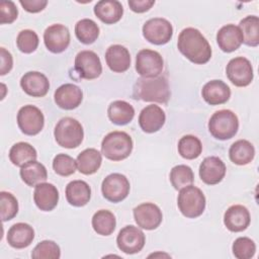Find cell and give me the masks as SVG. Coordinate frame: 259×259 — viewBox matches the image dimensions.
<instances>
[{
  "label": "cell",
  "mask_w": 259,
  "mask_h": 259,
  "mask_svg": "<svg viewBox=\"0 0 259 259\" xmlns=\"http://www.w3.org/2000/svg\"><path fill=\"white\" fill-rule=\"evenodd\" d=\"M204 101L210 105L226 103L231 97L230 87L222 80H211L204 84L201 90Z\"/></svg>",
  "instance_id": "7402d4cb"
},
{
  "label": "cell",
  "mask_w": 259,
  "mask_h": 259,
  "mask_svg": "<svg viewBox=\"0 0 259 259\" xmlns=\"http://www.w3.org/2000/svg\"><path fill=\"white\" fill-rule=\"evenodd\" d=\"M75 71L79 77L86 80L98 78L102 73V65L99 57L92 51H81L75 57Z\"/></svg>",
  "instance_id": "7c38bea8"
},
{
  "label": "cell",
  "mask_w": 259,
  "mask_h": 259,
  "mask_svg": "<svg viewBox=\"0 0 259 259\" xmlns=\"http://www.w3.org/2000/svg\"><path fill=\"white\" fill-rule=\"evenodd\" d=\"M44 42L50 52L54 54L63 53L70 45V31L68 27L60 23L50 25L44 32Z\"/></svg>",
  "instance_id": "9a60e30c"
},
{
  "label": "cell",
  "mask_w": 259,
  "mask_h": 259,
  "mask_svg": "<svg viewBox=\"0 0 259 259\" xmlns=\"http://www.w3.org/2000/svg\"><path fill=\"white\" fill-rule=\"evenodd\" d=\"M177 205L184 217L195 219L204 211L205 196L201 189L190 184L180 189L177 197Z\"/></svg>",
  "instance_id": "8992f818"
},
{
  "label": "cell",
  "mask_w": 259,
  "mask_h": 259,
  "mask_svg": "<svg viewBox=\"0 0 259 259\" xmlns=\"http://www.w3.org/2000/svg\"><path fill=\"white\" fill-rule=\"evenodd\" d=\"M226 165L215 156H209L203 159L199 166V177L205 184L214 185L220 183L226 175Z\"/></svg>",
  "instance_id": "2e32d148"
},
{
  "label": "cell",
  "mask_w": 259,
  "mask_h": 259,
  "mask_svg": "<svg viewBox=\"0 0 259 259\" xmlns=\"http://www.w3.org/2000/svg\"><path fill=\"white\" fill-rule=\"evenodd\" d=\"M94 14L105 24H113L120 20L123 7L117 0H101L94 6Z\"/></svg>",
  "instance_id": "484cf974"
},
{
  "label": "cell",
  "mask_w": 259,
  "mask_h": 259,
  "mask_svg": "<svg viewBox=\"0 0 259 259\" xmlns=\"http://www.w3.org/2000/svg\"><path fill=\"white\" fill-rule=\"evenodd\" d=\"M166 121L164 110L156 105L150 104L142 109L139 115V124L143 132L153 134L162 128Z\"/></svg>",
  "instance_id": "ac0fdd59"
},
{
  "label": "cell",
  "mask_w": 259,
  "mask_h": 259,
  "mask_svg": "<svg viewBox=\"0 0 259 259\" xmlns=\"http://www.w3.org/2000/svg\"><path fill=\"white\" fill-rule=\"evenodd\" d=\"M239 28L243 35V42L249 47L259 45V18L256 15H248L240 21Z\"/></svg>",
  "instance_id": "836d02e7"
},
{
  "label": "cell",
  "mask_w": 259,
  "mask_h": 259,
  "mask_svg": "<svg viewBox=\"0 0 259 259\" xmlns=\"http://www.w3.org/2000/svg\"><path fill=\"white\" fill-rule=\"evenodd\" d=\"M38 36L31 29L21 30L16 37V46L18 50L24 54L33 53L38 47Z\"/></svg>",
  "instance_id": "60d3db41"
},
{
  "label": "cell",
  "mask_w": 259,
  "mask_h": 259,
  "mask_svg": "<svg viewBox=\"0 0 259 259\" xmlns=\"http://www.w3.org/2000/svg\"><path fill=\"white\" fill-rule=\"evenodd\" d=\"M78 171L84 175H91L98 171L102 163L101 153L94 149L88 148L82 151L76 159Z\"/></svg>",
  "instance_id": "83f0119b"
},
{
  "label": "cell",
  "mask_w": 259,
  "mask_h": 259,
  "mask_svg": "<svg viewBox=\"0 0 259 259\" xmlns=\"http://www.w3.org/2000/svg\"><path fill=\"white\" fill-rule=\"evenodd\" d=\"M54 136L59 146L66 149H74L81 145L84 131L77 119L67 116L58 121L54 130Z\"/></svg>",
  "instance_id": "277c9868"
},
{
  "label": "cell",
  "mask_w": 259,
  "mask_h": 259,
  "mask_svg": "<svg viewBox=\"0 0 259 259\" xmlns=\"http://www.w3.org/2000/svg\"><path fill=\"white\" fill-rule=\"evenodd\" d=\"M143 35L149 42L162 46L170 41L172 38L173 26L170 21L165 18H151L143 25Z\"/></svg>",
  "instance_id": "ba28073f"
},
{
  "label": "cell",
  "mask_w": 259,
  "mask_h": 259,
  "mask_svg": "<svg viewBox=\"0 0 259 259\" xmlns=\"http://www.w3.org/2000/svg\"><path fill=\"white\" fill-rule=\"evenodd\" d=\"M61 257V249L57 243L51 240L39 242L31 252L33 259H59Z\"/></svg>",
  "instance_id": "74e56055"
},
{
  "label": "cell",
  "mask_w": 259,
  "mask_h": 259,
  "mask_svg": "<svg viewBox=\"0 0 259 259\" xmlns=\"http://www.w3.org/2000/svg\"><path fill=\"white\" fill-rule=\"evenodd\" d=\"M36 150L28 143L19 142L14 144L9 151L10 162L18 167H22L24 164L36 160Z\"/></svg>",
  "instance_id": "1f68e13d"
},
{
  "label": "cell",
  "mask_w": 259,
  "mask_h": 259,
  "mask_svg": "<svg viewBox=\"0 0 259 259\" xmlns=\"http://www.w3.org/2000/svg\"><path fill=\"white\" fill-rule=\"evenodd\" d=\"M75 34L84 45L93 44L99 36V26L90 18H83L75 25Z\"/></svg>",
  "instance_id": "e575fe53"
},
{
  "label": "cell",
  "mask_w": 259,
  "mask_h": 259,
  "mask_svg": "<svg viewBox=\"0 0 259 259\" xmlns=\"http://www.w3.org/2000/svg\"><path fill=\"white\" fill-rule=\"evenodd\" d=\"M22 90L32 97H44L50 89V82L46 75L37 71H29L20 79Z\"/></svg>",
  "instance_id": "d6986e66"
},
{
  "label": "cell",
  "mask_w": 259,
  "mask_h": 259,
  "mask_svg": "<svg viewBox=\"0 0 259 259\" xmlns=\"http://www.w3.org/2000/svg\"><path fill=\"white\" fill-rule=\"evenodd\" d=\"M19 174L22 181L31 187H35L37 184L45 182L48 178L46 167L36 160L30 161L20 167Z\"/></svg>",
  "instance_id": "f546056e"
},
{
  "label": "cell",
  "mask_w": 259,
  "mask_h": 259,
  "mask_svg": "<svg viewBox=\"0 0 259 259\" xmlns=\"http://www.w3.org/2000/svg\"><path fill=\"white\" fill-rule=\"evenodd\" d=\"M35 205L42 211L53 210L59 201V191L52 183L42 182L35 186L33 192Z\"/></svg>",
  "instance_id": "44dd1931"
},
{
  "label": "cell",
  "mask_w": 259,
  "mask_h": 259,
  "mask_svg": "<svg viewBox=\"0 0 259 259\" xmlns=\"http://www.w3.org/2000/svg\"><path fill=\"white\" fill-rule=\"evenodd\" d=\"M133 98L146 102L167 103L171 96L169 83L166 77H141L133 87Z\"/></svg>",
  "instance_id": "7a4b0ae2"
},
{
  "label": "cell",
  "mask_w": 259,
  "mask_h": 259,
  "mask_svg": "<svg viewBox=\"0 0 259 259\" xmlns=\"http://www.w3.org/2000/svg\"><path fill=\"white\" fill-rule=\"evenodd\" d=\"M164 68L162 56L153 50H141L136 57V70L144 78H154L160 76Z\"/></svg>",
  "instance_id": "9c48e42d"
},
{
  "label": "cell",
  "mask_w": 259,
  "mask_h": 259,
  "mask_svg": "<svg viewBox=\"0 0 259 259\" xmlns=\"http://www.w3.org/2000/svg\"><path fill=\"white\" fill-rule=\"evenodd\" d=\"M107 115L112 123L124 125L133 120L135 116V108L124 100H115L109 104Z\"/></svg>",
  "instance_id": "f1b7e54d"
},
{
  "label": "cell",
  "mask_w": 259,
  "mask_h": 259,
  "mask_svg": "<svg viewBox=\"0 0 259 259\" xmlns=\"http://www.w3.org/2000/svg\"><path fill=\"white\" fill-rule=\"evenodd\" d=\"M170 182L176 190L188 186L194 181V174L192 169L187 165H177L170 171Z\"/></svg>",
  "instance_id": "8d00e7d4"
},
{
  "label": "cell",
  "mask_w": 259,
  "mask_h": 259,
  "mask_svg": "<svg viewBox=\"0 0 259 259\" xmlns=\"http://www.w3.org/2000/svg\"><path fill=\"white\" fill-rule=\"evenodd\" d=\"M232 251L238 259H250L255 255L256 245L248 237H239L234 241Z\"/></svg>",
  "instance_id": "ab89813d"
},
{
  "label": "cell",
  "mask_w": 259,
  "mask_h": 259,
  "mask_svg": "<svg viewBox=\"0 0 259 259\" xmlns=\"http://www.w3.org/2000/svg\"><path fill=\"white\" fill-rule=\"evenodd\" d=\"M0 59H1L0 75L4 76L11 71L13 67V59L11 54L5 48H0Z\"/></svg>",
  "instance_id": "f6af8a7d"
},
{
  "label": "cell",
  "mask_w": 259,
  "mask_h": 259,
  "mask_svg": "<svg viewBox=\"0 0 259 259\" xmlns=\"http://www.w3.org/2000/svg\"><path fill=\"white\" fill-rule=\"evenodd\" d=\"M217 42L225 53L238 50L243 44V35L239 26L231 23L221 27L217 33Z\"/></svg>",
  "instance_id": "603a6c76"
},
{
  "label": "cell",
  "mask_w": 259,
  "mask_h": 259,
  "mask_svg": "<svg viewBox=\"0 0 259 259\" xmlns=\"http://www.w3.org/2000/svg\"><path fill=\"white\" fill-rule=\"evenodd\" d=\"M177 48L190 62L202 65L211 58V48L202 33L194 27H186L178 35Z\"/></svg>",
  "instance_id": "6da1fadb"
},
{
  "label": "cell",
  "mask_w": 259,
  "mask_h": 259,
  "mask_svg": "<svg viewBox=\"0 0 259 259\" xmlns=\"http://www.w3.org/2000/svg\"><path fill=\"white\" fill-rule=\"evenodd\" d=\"M131 185L128 179L120 173L107 175L101 184V191L105 199L117 203L125 199L130 193Z\"/></svg>",
  "instance_id": "52a82bcc"
},
{
  "label": "cell",
  "mask_w": 259,
  "mask_h": 259,
  "mask_svg": "<svg viewBox=\"0 0 259 259\" xmlns=\"http://www.w3.org/2000/svg\"><path fill=\"white\" fill-rule=\"evenodd\" d=\"M133 140L125 132L114 131L107 134L101 143L102 155L111 161L126 159L133 151Z\"/></svg>",
  "instance_id": "3957f363"
},
{
  "label": "cell",
  "mask_w": 259,
  "mask_h": 259,
  "mask_svg": "<svg viewBox=\"0 0 259 259\" xmlns=\"http://www.w3.org/2000/svg\"><path fill=\"white\" fill-rule=\"evenodd\" d=\"M0 210L2 222L12 220L18 212V201L16 197L7 191L0 192Z\"/></svg>",
  "instance_id": "f35d334b"
},
{
  "label": "cell",
  "mask_w": 259,
  "mask_h": 259,
  "mask_svg": "<svg viewBox=\"0 0 259 259\" xmlns=\"http://www.w3.org/2000/svg\"><path fill=\"white\" fill-rule=\"evenodd\" d=\"M92 228L101 236H109L113 233L116 226L114 214L107 209L97 210L92 217Z\"/></svg>",
  "instance_id": "d6a6232c"
},
{
  "label": "cell",
  "mask_w": 259,
  "mask_h": 259,
  "mask_svg": "<svg viewBox=\"0 0 259 259\" xmlns=\"http://www.w3.org/2000/svg\"><path fill=\"white\" fill-rule=\"evenodd\" d=\"M177 149L182 158L186 160H193L200 156L202 152V145L197 137L186 135L179 140Z\"/></svg>",
  "instance_id": "d590c367"
},
{
  "label": "cell",
  "mask_w": 259,
  "mask_h": 259,
  "mask_svg": "<svg viewBox=\"0 0 259 259\" xmlns=\"http://www.w3.org/2000/svg\"><path fill=\"white\" fill-rule=\"evenodd\" d=\"M34 239L33 228L25 223L14 224L7 233V243L15 249L28 247Z\"/></svg>",
  "instance_id": "d4e9b609"
},
{
  "label": "cell",
  "mask_w": 259,
  "mask_h": 259,
  "mask_svg": "<svg viewBox=\"0 0 259 259\" xmlns=\"http://www.w3.org/2000/svg\"><path fill=\"white\" fill-rule=\"evenodd\" d=\"M228 79L237 87L248 86L253 78V67L251 62L244 57H236L230 60L226 68Z\"/></svg>",
  "instance_id": "30bf717a"
},
{
  "label": "cell",
  "mask_w": 259,
  "mask_h": 259,
  "mask_svg": "<svg viewBox=\"0 0 259 259\" xmlns=\"http://www.w3.org/2000/svg\"><path fill=\"white\" fill-rule=\"evenodd\" d=\"M53 169L60 176H70L77 169V162L67 154H58L53 160Z\"/></svg>",
  "instance_id": "b9f144b4"
},
{
  "label": "cell",
  "mask_w": 259,
  "mask_h": 259,
  "mask_svg": "<svg viewBox=\"0 0 259 259\" xmlns=\"http://www.w3.org/2000/svg\"><path fill=\"white\" fill-rule=\"evenodd\" d=\"M238 130V116L230 109L218 110L209 118L208 131L217 140H230L237 134Z\"/></svg>",
  "instance_id": "5b68a950"
},
{
  "label": "cell",
  "mask_w": 259,
  "mask_h": 259,
  "mask_svg": "<svg viewBox=\"0 0 259 259\" xmlns=\"http://www.w3.org/2000/svg\"><path fill=\"white\" fill-rule=\"evenodd\" d=\"M255 156L254 146L247 140L236 141L229 150L230 160L239 166L249 164Z\"/></svg>",
  "instance_id": "4dcf8cb0"
},
{
  "label": "cell",
  "mask_w": 259,
  "mask_h": 259,
  "mask_svg": "<svg viewBox=\"0 0 259 259\" xmlns=\"http://www.w3.org/2000/svg\"><path fill=\"white\" fill-rule=\"evenodd\" d=\"M105 61L112 72L123 73L131 67V54L125 47L112 45L105 52Z\"/></svg>",
  "instance_id": "cb8c5ba5"
},
{
  "label": "cell",
  "mask_w": 259,
  "mask_h": 259,
  "mask_svg": "<svg viewBox=\"0 0 259 259\" xmlns=\"http://www.w3.org/2000/svg\"><path fill=\"white\" fill-rule=\"evenodd\" d=\"M146 237L142 230L133 225L122 228L116 238L118 249L125 254L139 253L145 246Z\"/></svg>",
  "instance_id": "4fadbf2b"
},
{
  "label": "cell",
  "mask_w": 259,
  "mask_h": 259,
  "mask_svg": "<svg viewBox=\"0 0 259 259\" xmlns=\"http://www.w3.org/2000/svg\"><path fill=\"white\" fill-rule=\"evenodd\" d=\"M17 124L24 135L35 136L44 127L45 116L36 106L24 105L18 110Z\"/></svg>",
  "instance_id": "8fae6325"
},
{
  "label": "cell",
  "mask_w": 259,
  "mask_h": 259,
  "mask_svg": "<svg viewBox=\"0 0 259 259\" xmlns=\"http://www.w3.org/2000/svg\"><path fill=\"white\" fill-rule=\"evenodd\" d=\"M20 5L29 13H37L44 10L48 4L47 0H20Z\"/></svg>",
  "instance_id": "ee69618b"
},
{
  "label": "cell",
  "mask_w": 259,
  "mask_h": 259,
  "mask_svg": "<svg viewBox=\"0 0 259 259\" xmlns=\"http://www.w3.org/2000/svg\"><path fill=\"white\" fill-rule=\"evenodd\" d=\"M131 10L136 13H144L155 4L154 0H130L127 2Z\"/></svg>",
  "instance_id": "bcb514c9"
},
{
  "label": "cell",
  "mask_w": 259,
  "mask_h": 259,
  "mask_svg": "<svg viewBox=\"0 0 259 259\" xmlns=\"http://www.w3.org/2000/svg\"><path fill=\"white\" fill-rule=\"evenodd\" d=\"M67 201L77 207L86 205L91 198V188L89 184L83 180H73L66 186Z\"/></svg>",
  "instance_id": "4316f807"
},
{
  "label": "cell",
  "mask_w": 259,
  "mask_h": 259,
  "mask_svg": "<svg viewBox=\"0 0 259 259\" xmlns=\"http://www.w3.org/2000/svg\"><path fill=\"white\" fill-rule=\"evenodd\" d=\"M250 212L248 208L241 204L231 205L224 214L226 228L234 233L245 231L250 225Z\"/></svg>",
  "instance_id": "ffe728a7"
},
{
  "label": "cell",
  "mask_w": 259,
  "mask_h": 259,
  "mask_svg": "<svg viewBox=\"0 0 259 259\" xmlns=\"http://www.w3.org/2000/svg\"><path fill=\"white\" fill-rule=\"evenodd\" d=\"M18 15V10L14 2L3 0L0 2V23H12Z\"/></svg>",
  "instance_id": "7bdbcfd3"
},
{
  "label": "cell",
  "mask_w": 259,
  "mask_h": 259,
  "mask_svg": "<svg viewBox=\"0 0 259 259\" xmlns=\"http://www.w3.org/2000/svg\"><path fill=\"white\" fill-rule=\"evenodd\" d=\"M134 219L138 227L144 230L157 229L163 220L162 210L152 202H144L134 208Z\"/></svg>",
  "instance_id": "5bb4252c"
},
{
  "label": "cell",
  "mask_w": 259,
  "mask_h": 259,
  "mask_svg": "<svg viewBox=\"0 0 259 259\" xmlns=\"http://www.w3.org/2000/svg\"><path fill=\"white\" fill-rule=\"evenodd\" d=\"M56 104L65 110L77 108L83 100L82 90L75 84L66 83L61 85L54 94Z\"/></svg>",
  "instance_id": "e0dca14e"
}]
</instances>
